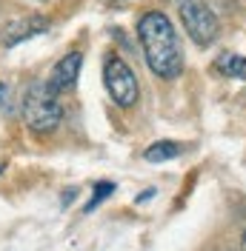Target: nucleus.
Segmentation results:
<instances>
[{"label":"nucleus","mask_w":246,"mask_h":251,"mask_svg":"<svg viewBox=\"0 0 246 251\" xmlns=\"http://www.w3.org/2000/svg\"><path fill=\"white\" fill-rule=\"evenodd\" d=\"M20 111H23V120L29 126V131L31 134H40V137L55 134L58 126L63 123L61 97L49 92L43 80L31 83L29 89L23 92V106H20Z\"/></svg>","instance_id":"f03ea898"},{"label":"nucleus","mask_w":246,"mask_h":251,"mask_svg":"<svg viewBox=\"0 0 246 251\" xmlns=\"http://www.w3.org/2000/svg\"><path fill=\"white\" fill-rule=\"evenodd\" d=\"M181 154H184V143L157 140V143H152V146L143 151V160H146V163H169V160H178Z\"/></svg>","instance_id":"0eeeda50"},{"label":"nucleus","mask_w":246,"mask_h":251,"mask_svg":"<svg viewBox=\"0 0 246 251\" xmlns=\"http://www.w3.org/2000/svg\"><path fill=\"white\" fill-rule=\"evenodd\" d=\"M178 12L186 34L195 46L206 49L220 37V20L203 0H178Z\"/></svg>","instance_id":"20e7f679"},{"label":"nucleus","mask_w":246,"mask_h":251,"mask_svg":"<svg viewBox=\"0 0 246 251\" xmlns=\"http://www.w3.org/2000/svg\"><path fill=\"white\" fill-rule=\"evenodd\" d=\"M103 86L115 106L132 109L140 100V83L138 75L132 72V66L123 60L121 54H106L103 57Z\"/></svg>","instance_id":"7ed1b4c3"},{"label":"nucleus","mask_w":246,"mask_h":251,"mask_svg":"<svg viewBox=\"0 0 246 251\" xmlns=\"http://www.w3.org/2000/svg\"><path fill=\"white\" fill-rule=\"evenodd\" d=\"M138 40L143 49L146 66L154 77L160 80H178L184 75V49L181 37L172 26L166 12L149 9L138 17Z\"/></svg>","instance_id":"f257e3e1"},{"label":"nucleus","mask_w":246,"mask_h":251,"mask_svg":"<svg viewBox=\"0 0 246 251\" xmlns=\"http://www.w3.org/2000/svg\"><path fill=\"white\" fill-rule=\"evenodd\" d=\"M6 97H9V86H6V83H0V109L6 106Z\"/></svg>","instance_id":"9b49d317"},{"label":"nucleus","mask_w":246,"mask_h":251,"mask_svg":"<svg viewBox=\"0 0 246 251\" xmlns=\"http://www.w3.org/2000/svg\"><path fill=\"white\" fill-rule=\"evenodd\" d=\"M112 194H115V183H112V180H100V183L92 188V197H89V203L83 205V214H92L94 208L103 203L106 197H112Z\"/></svg>","instance_id":"1a4fd4ad"},{"label":"nucleus","mask_w":246,"mask_h":251,"mask_svg":"<svg viewBox=\"0 0 246 251\" xmlns=\"http://www.w3.org/2000/svg\"><path fill=\"white\" fill-rule=\"evenodd\" d=\"M152 197H154V188H146V191H140V194H138V197H135V203H146V200H152Z\"/></svg>","instance_id":"9d476101"},{"label":"nucleus","mask_w":246,"mask_h":251,"mask_svg":"<svg viewBox=\"0 0 246 251\" xmlns=\"http://www.w3.org/2000/svg\"><path fill=\"white\" fill-rule=\"evenodd\" d=\"M80 66H83V51H69V54H63L61 60L55 63V69L49 72V77L43 80L46 83V89L52 94H66L72 92L77 86V77H80Z\"/></svg>","instance_id":"423d86ee"},{"label":"nucleus","mask_w":246,"mask_h":251,"mask_svg":"<svg viewBox=\"0 0 246 251\" xmlns=\"http://www.w3.org/2000/svg\"><path fill=\"white\" fill-rule=\"evenodd\" d=\"M244 251H246V231H244Z\"/></svg>","instance_id":"ddd939ff"},{"label":"nucleus","mask_w":246,"mask_h":251,"mask_svg":"<svg viewBox=\"0 0 246 251\" xmlns=\"http://www.w3.org/2000/svg\"><path fill=\"white\" fill-rule=\"evenodd\" d=\"M49 29H52V23L43 15H17L3 23V29H0V46L15 49L23 40H31L37 34H46Z\"/></svg>","instance_id":"39448f33"},{"label":"nucleus","mask_w":246,"mask_h":251,"mask_svg":"<svg viewBox=\"0 0 246 251\" xmlns=\"http://www.w3.org/2000/svg\"><path fill=\"white\" fill-rule=\"evenodd\" d=\"M109 3H132V0H109Z\"/></svg>","instance_id":"f8f14e48"},{"label":"nucleus","mask_w":246,"mask_h":251,"mask_svg":"<svg viewBox=\"0 0 246 251\" xmlns=\"http://www.w3.org/2000/svg\"><path fill=\"white\" fill-rule=\"evenodd\" d=\"M0 174H3V166H0Z\"/></svg>","instance_id":"4468645a"},{"label":"nucleus","mask_w":246,"mask_h":251,"mask_svg":"<svg viewBox=\"0 0 246 251\" xmlns=\"http://www.w3.org/2000/svg\"><path fill=\"white\" fill-rule=\"evenodd\" d=\"M215 72L229 80H244L246 83V57L244 54H232L223 51L220 57H215Z\"/></svg>","instance_id":"6e6552de"}]
</instances>
